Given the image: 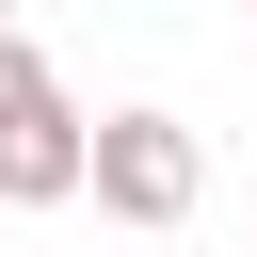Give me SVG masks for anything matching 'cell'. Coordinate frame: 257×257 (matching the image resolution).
Instances as JSON below:
<instances>
[{
    "mask_svg": "<svg viewBox=\"0 0 257 257\" xmlns=\"http://www.w3.org/2000/svg\"><path fill=\"white\" fill-rule=\"evenodd\" d=\"M80 145H96V128H80L64 96L0 112V209H64V193H80Z\"/></svg>",
    "mask_w": 257,
    "mask_h": 257,
    "instance_id": "7a4b0ae2",
    "label": "cell"
},
{
    "mask_svg": "<svg viewBox=\"0 0 257 257\" xmlns=\"http://www.w3.org/2000/svg\"><path fill=\"white\" fill-rule=\"evenodd\" d=\"M32 96H64V80H48V48H32V32L0 16V112H32Z\"/></svg>",
    "mask_w": 257,
    "mask_h": 257,
    "instance_id": "3957f363",
    "label": "cell"
},
{
    "mask_svg": "<svg viewBox=\"0 0 257 257\" xmlns=\"http://www.w3.org/2000/svg\"><path fill=\"white\" fill-rule=\"evenodd\" d=\"M80 193H96L112 225H193V193H209V145H193L177 112H96V145H80Z\"/></svg>",
    "mask_w": 257,
    "mask_h": 257,
    "instance_id": "6da1fadb",
    "label": "cell"
},
{
    "mask_svg": "<svg viewBox=\"0 0 257 257\" xmlns=\"http://www.w3.org/2000/svg\"><path fill=\"white\" fill-rule=\"evenodd\" d=\"M0 16H16V0H0Z\"/></svg>",
    "mask_w": 257,
    "mask_h": 257,
    "instance_id": "277c9868",
    "label": "cell"
}]
</instances>
